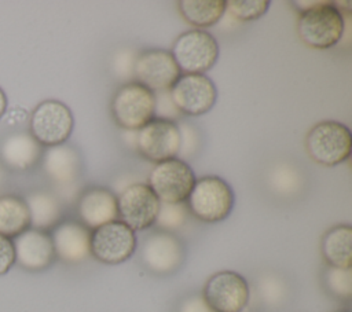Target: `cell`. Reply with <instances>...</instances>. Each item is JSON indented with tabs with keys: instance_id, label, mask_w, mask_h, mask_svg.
<instances>
[{
	"instance_id": "obj_1",
	"label": "cell",
	"mask_w": 352,
	"mask_h": 312,
	"mask_svg": "<svg viewBox=\"0 0 352 312\" xmlns=\"http://www.w3.org/2000/svg\"><path fill=\"white\" fill-rule=\"evenodd\" d=\"M344 29V14L329 0H320L316 7L298 14L297 18L300 40L314 49L334 47L342 38Z\"/></svg>"
},
{
	"instance_id": "obj_2",
	"label": "cell",
	"mask_w": 352,
	"mask_h": 312,
	"mask_svg": "<svg viewBox=\"0 0 352 312\" xmlns=\"http://www.w3.org/2000/svg\"><path fill=\"white\" fill-rule=\"evenodd\" d=\"M110 113L121 129L136 132L155 118V93L136 81L125 82L114 92Z\"/></svg>"
},
{
	"instance_id": "obj_3",
	"label": "cell",
	"mask_w": 352,
	"mask_h": 312,
	"mask_svg": "<svg viewBox=\"0 0 352 312\" xmlns=\"http://www.w3.org/2000/svg\"><path fill=\"white\" fill-rule=\"evenodd\" d=\"M188 213L204 223H219L227 219L234 208V191L219 176H204L195 180L186 201Z\"/></svg>"
},
{
	"instance_id": "obj_4",
	"label": "cell",
	"mask_w": 352,
	"mask_h": 312,
	"mask_svg": "<svg viewBox=\"0 0 352 312\" xmlns=\"http://www.w3.org/2000/svg\"><path fill=\"white\" fill-rule=\"evenodd\" d=\"M352 148L349 128L338 121L315 124L305 136V150L312 161L323 166H336L346 161Z\"/></svg>"
},
{
	"instance_id": "obj_5",
	"label": "cell",
	"mask_w": 352,
	"mask_h": 312,
	"mask_svg": "<svg viewBox=\"0 0 352 312\" xmlns=\"http://www.w3.org/2000/svg\"><path fill=\"white\" fill-rule=\"evenodd\" d=\"M169 52L182 74H205L217 62L220 51L213 34L191 29L176 37Z\"/></svg>"
},
{
	"instance_id": "obj_6",
	"label": "cell",
	"mask_w": 352,
	"mask_h": 312,
	"mask_svg": "<svg viewBox=\"0 0 352 312\" xmlns=\"http://www.w3.org/2000/svg\"><path fill=\"white\" fill-rule=\"evenodd\" d=\"M73 113L60 100L48 99L40 102L29 118V133L36 142L45 147L66 143L73 132Z\"/></svg>"
},
{
	"instance_id": "obj_7",
	"label": "cell",
	"mask_w": 352,
	"mask_h": 312,
	"mask_svg": "<svg viewBox=\"0 0 352 312\" xmlns=\"http://www.w3.org/2000/svg\"><path fill=\"white\" fill-rule=\"evenodd\" d=\"M197 177L192 168L182 158L158 162L148 173L147 186L164 203H184Z\"/></svg>"
},
{
	"instance_id": "obj_8",
	"label": "cell",
	"mask_w": 352,
	"mask_h": 312,
	"mask_svg": "<svg viewBox=\"0 0 352 312\" xmlns=\"http://www.w3.org/2000/svg\"><path fill=\"white\" fill-rule=\"evenodd\" d=\"M202 298L213 312H242L250 300L249 283L235 271H219L208 278Z\"/></svg>"
},
{
	"instance_id": "obj_9",
	"label": "cell",
	"mask_w": 352,
	"mask_h": 312,
	"mask_svg": "<svg viewBox=\"0 0 352 312\" xmlns=\"http://www.w3.org/2000/svg\"><path fill=\"white\" fill-rule=\"evenodd\" d=\"M136 247V232L120 220L91 231V256L102 264H121L135 254Z\"/></svg>"
},
{
	"instance_id": "obj_10",
	"label": "cell",
	"mask_w": 352,
	"mask_h": 312,
	"mask_svg": "<svg viewBox=\"0 0 352 312\" xmlns=\"http://www.w3.org/2000/svg\"><path fill=\"white\" fill-rule=\"evenodd\" d=\"M186 257L184 245L172 232L157 230L148 234L139 250L143 267L154 275H170L176 272Z\"/></svg>"
},
{
	"instance_id": "obj_11",
	"label": "cell",
	"mask_w": 352,
	"mask_h": 312,
	"mask_svg": "<svg viewBox=\"0 0 352 312\" xmlns=\"http://www.w3.org/2000/svg\"><path fill=\"white\" fill-rule=\"evenodd\" d=\"M136 151L154 164L176 158L180 150V131L175 121L153 118L136 131Z\"/></svg>"
},
{
	"instance_id": "obj_12",
	"label": "cell",
	"mask_w": 352,
	"mask_h": 312,
	"mask_svg": "<svg viewBox=\"0 0 352 312\" xmlns=\"http://www.w3.org/2000/svg\"><path fill=\"white\" fill-rule=\"evenodd\" d=\"M160 199L147 183H132L117 197L118 220L132 231H144L154 225Z\"/></svg>"
},
{
	"instance_id": "obj_13",
	"label": "cell",
	"mask_w": 352,
	"mask_h": 312,
	"mask_svg": "<svg viewBox=\"0 0 352 312\" xmlns=\"http://www.w3.org/2000/svg\"><path fill=\"white\" fill-rule=\"evenodd\" d=\"M169 96L179 113L198 117L214 106L217 89L206 74H182L169 89Z\"/></svg>"
},
{
	"instance_id": "obj_14",
	"label": "cell",
	"mask_w": 352,
	"mask_h": 312,
	"mask_svg": "<svg viewBox=\"0 0 352 312\" xmlns=\"http://www.w3.org/2000/svg\"><path fill=\"white\" fill-rule=\"evenodd\" d=\"M132 73L135 81L154 93L165 92L182 76L172 54L162 48H151L140 52L133 60Z\"/></svg>"
},
{
	"instance_id": "obj_15",
	"label": "cell",
	"mask_w": 352,
	"mask_h": 312,
	"mask_svg": "<svg viewBox=\"0 0 352 312\" xmlns=\"http://www.w3.org/2000/svg\"><path fill=\"white\" fill-rule=\"evenodd\" d=\"M55 257L66 264H80L91 257V231L80 221H60L50 231Z\"/></svg>"
},
{
	"instance_id": "obj_16",
	"label": "cell",
	"mask_w": 352,
	"mask_h": 312,
	"mask_svg": "<svg viewBox=\"0 0 352 312\" xmlns=\"http://www.w3.org/2000/svg\"><path fill=\"white\" fill-rule=\"evenodd\" d=\"M15 263L25 271L40 272L55 261V252L50 232L28 228L12 239Z\"/></svg>"
},
{
	"instance_id": "obj_17",
	"label": "cell",
	"mask_w": 352,
	"mask_h": 312,
	"mask_svg": "<svg viewBox=\"0 0 352 312\" xmlns=\"http://www.w3.org/2000/svg\"><path fill=\"white\" fill-rule=\"evenodd\" d=\"M78 221L89 231L118 220L117 197L104 187H91L77 201Z\"/></svg>"
},
{
	"instance_id": "obj_18",
	"label": "cell",
	"mask_w": 352,
	"mask_h": 312,
	"mask_svg": "<svg viewBox=\"0 0 352 312\" xmlns=\"http://www.w3.org/2000/svg\"><path fill=\"white\" fill-rule=\"evenodd\" d=\"M43 157V146L28 132L8 135L0 146V158L3 164L16 172L32 169Z\"/></svg>"
},
{
	"instance_id": "obj_19",
	"label": "cell",
	"mask_w": 352,
	"mask_h": 312,
	"mask_svg": "<svg viewBox=\"0 0 352 312\" xmlns=\"http://www.w3.org/2000/svg\"><path fill=\"white\" fill-rule=\"evenodd\" d=\"M43 169L55 184L70 186L80 176L81 159L74 147L63 143L43 154Z\"/></svg>"
},
{
	"instance_id": "obj_20",
	"label": "cell",
	"mask_w": 352,
	"mask_h": 312,
	"mask_svg": "<svg viewBox=\"0 0 352 312\" xmlns=\"http://www.w3.org/2000/svg\"><path fill=\"white\" fill-rule=\"evenodd\" d=\"M320 253L330 267L352 268V227L337 224L329 228L320 239Z\"/></svg>"
},
{
	"instance_id": "obj_21",
	"label": "cell",
	"mask_w": 352,
	"mask_h": 312,
	"mask_svg": "<svg viewBox=\"0 0 352 312\" xmlns=\"http://www.w3.org/2000/svg\"><path fill=\"white\" fill-rule=\"evenodd\" d=\"M30 216V228L50 232L62 219V203L48 191H33L23 198Z\"/></svg>"
},
{
	"instance_id": "obj_22",
	"label": "cell",
	"mask_w": 352,
	"mask_h": 312,
	"mask_svg": "<svg viewBox=\"0 0 352 312\" xmlns=\"http://www.w3.org/2000/svg\"><path fill=\"white\" fill-rule=\"evenodd\" d=\"M180 16L195 29L216 25L226 12L224 0H180L176 3Z\"/></svg>"
},
{
	"instance_id": "obj_23",
	"label": "cell",
	"mask_w": 352,
	"mask_h": 312,
	"mask_svg": "<svg viewBox=\"0 0 352 312\" xmlns=\"http://www.w3.org/2000/svg\"><path fill=\"white\" fill-rule=\"evenodd\" d=\"M28 228L30 216L25 199L14 194L0 195V235L14 239Z\"/></svg>"
},
{
	"instance_id": "obj_24",
	"label": "cell",
	"mask_w": 352,
	"mask_h": 312,
	"mask_svg": "<svg viewBox=\"0 0 352 312\" xmlns=\"http://www.w3.org/2000/svg\"><path fill=\"white\" fill-rule=\"evenodd\" d=\"M322 280L326 291L334 298L342 301L352 298V268L326 265Z\"/></svg>"
},
{
	"instance_id": "obj_25",
	"label": "cell",
	"mask_w": 352,
	"mask_h": 312,
	"mask_svg": "<svg viewBox=\"0 0 352 312\" xmlns=\"http://www.w3.org/2000/svg\"><path fill=\"white\" fill-rule=\"evenodd\" d=\"M188 209L186 203H164L161 202L160 210L154 225L161 231L172 232L180 230L187 223Z\"/></svg>"
},
{
	"instance_id": "obj_26",
	"label": "cell",
	"mask_w": 352,
	"mask_h": 312,
	"mask_svg": "<svg viewBox=\"0 0 352 312\" xmlns=\"http://www.w3.org/2000/svg\"><path fill=\"white\" fill-rule=\"evenodd\" d=\"M270 8L268 0H228L226 11L235 19L242 22L256 21L261 18Z\"/></svg>"
},
{
	"instance_id": "obj_27",
	"label": "cell",
	"mask_w": 352,
	"mask_h": 312,
	"mask_svg": "<svg viewBox=\"0 0 352 312\" xmlns=\"http://www.w3.org/2000/svg\"><path fill=\"white\" fill-rule=\"evenodd\" d=\"M258 291L263 301L270 305H278L285 297V286L282 280L276 279L275 276L264 278L258 285Z\"/></svg>"
},
{
	"instance_id": "obj_28",
	"label": "cell",
	"mask_w": 352,
	"mask_h": 312,
	"mask_svg": "<svg viewBox=\"0 0 352 312\" xmlns=\"http://www.w3.org/2000/svg\"><path fill=\"white\" fill-rule=\"evenodd\" d=\"M179 131H180V150H179V155L183 154L184 157L194 154L197 150V143H198V136L197 132L192 129V126L190 124H177Z\"/></svg>"
},
{
	"instance_id": "obj_29",
	"label": "cell",
	"mask_w": 352,
	"mask_h": 312,
	"mask_svg": "<svg viewBox=\"0 0 352 312\" xmlns=\"http://www.w3.org/2000/svg\"><path fill=\"white\" fill-rule=\"evenodd\" d=\"M15 264L12 239L0 235V276L6 275Z\"/></svg>"
},
{
	"instance_id": "obj_30",
	"label": "cell",
	"mask_w": 352,
	"mask_h": 312,
	"mask_svg": "<svg viewBox=\"0 0 352 312\" xmlns=\"http://www.w3.org/2000/svg\"><path fill=\"white\" fill-rule=\"evenodd\" d=\"M176 312H213L201 294H190L182 300Z\"/></svg>"
},
{
	"instance_id": "obj_31",
	"label": "cell",
	"mask_w": 352,
	"mask_h": 312,
	"mask_svg": "<svg viewBox=\"0 0 352 312\" xmlns=\"http://www.w3.org/2000/svg\"><path fill=\"white\" fill-rule=\"evenodd\" d=\"M7 110V96H6V92L0 88V118L4 115Z\"/></svg>"
},
{
	"instance_id": "obj_32",
	"label": "cell",
	"mask_w": 352,
	"mask_h": 312,
	"mask_svg": "<svg viewBox=\"0 0 352 312\" xmlns=\"http://www.w3.org/2000/svg\"><path fill=\"white\" fill-rule=\"evenodd\" d=\"M4 177H6V172H4V168L0 165V186H1L3 181H4Z\"/></svg>"
},
{
	"instance_id": "obj_33",
	"label": "cell",
	"mask_w": 352,
	"mask_h": 312,
	"mask_svg": "<svg viewBox=\"0 0 352 312\" xmlns=\"http://www.w3.org/2000/svg\"><path fill=\"white\" fill-rule=\"evenodd\" d=\"M340 312H349V311H340Z\"/></svg>"
}]
</instances>
